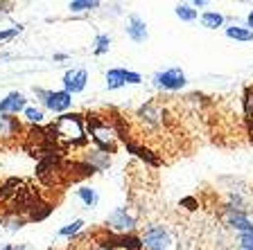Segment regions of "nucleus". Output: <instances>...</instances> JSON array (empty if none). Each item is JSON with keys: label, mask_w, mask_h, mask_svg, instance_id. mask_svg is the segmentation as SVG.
Wrapping results in <instances>:
<instances>
[{"label": "nucleus", "mask_w": 253, "mask_h": 250, "mask_svg": "<svg viewBox=\"0 0 253 250\" xmlns=\"http://www.w3.org/2000/svg\"><path fill=\"white\" fill-rule=\"evenodd\" d=\"M138 117H140L142 122H147V124L156 126V124H161V120H163V108H161L156 102H147V104L138 110Z\"/></svg>", "instance_id": "4468645a"}, {"label": "nucleus", "mask_w": 253, "mask_h": 250, "mask_svg": "<svg viewBox=\"0 0 253 250\" xmlns=\"http://www.w3.org/2000/svg\"><path fill=\"white\" fill-rule=\"evenodd\" d=\"M23 27H9V30H0V43H5V41H11L14 36H18L21 34Z\"/></svg>", "instance_id": "a878e982"}, {"label": "nucleus", "mask_w": 253, "mask_h": 250, "mask_svg": "<svg viewBox=\"0 0 253 250\" xmlns=\"http://www.w3.org/2000/svg\"><path fill=\"white\" fill-rule=\"evenodd\" d=\"M75 196H77L86 208H97V203H100V194H97V189L88 187V185H82V187L75 189Z\"/></svg>", "instance_id": "dca6fc26"}, {"label": "nucleus", "mask_w": 253, "mask_h": 250, "mask_svg": "<svg viewBox=\"0 0 253 250\" xmlns=\"http://www.w3.org/2000/svg\"><path fill=\"white\" fill-rule=\"evenodd\" d=\"M206 5H208L206 0H192V7H195V9H201V7H206Z\"/></svg>", "instance_id": "cd10ccee"}, {"label": "nucleus", "mask_w": 253, "mask_h": 250, "mask_svg": "<svg viewBox=\"0 0 253 250\" xmlns=\"http://www.w3.org/2000/svg\"><path fill=\"white\" fill-rule=\"evenodd\" d=\"M23 131V124L18 117H11V115H0V142L14 140L18 133Z\"/></svg>", "instance_id": "ddd939ff"}, {"label": "nucleus", "mask_w": 253, "mask_h": 250, "mask_svg": "<svg viewBox=\"0 0 253 250\" xmlns=\"http://www.w3.org/2000/svg\"><path fill=\"white\" fill-rule=\"evenodd\" d=\"M84 162L88 167L90 174H97V172H104L111 167V153L102 151V149H93V151L84 153Z\"/></svg>", "instance_id": "f8f14e48"}, {"label": "nucleus", "mask_w": 253, "mask_h": 250, "mask_svg": "<svg viewBox=\"0 0 253 250\" xmlns=\"http://www.w3.org/2000/svg\"><path fill=\"white\" fill-rule=\"evenodd\" d=\"M88 138H93L97 149H102V151H106V153L116 151L118 140H120L116 126L111 124L109 120H97V117H93V120L88 122Z\"/></svg>", "instance_id": "7ed1b4c3"}, {"label": "nucleus", "mask_w": 253, "mask_h": 250, "mask_svg": "<svg viewBox=\"0 0 253 250\" xmlns=\"http://www.w3.org/2000/svg\"><path fill=\"white\" fill-rule=\"evenodd\" d=\"M224 34H226L228 38H233V41H240V43H249L253 41V32L249 30L247 25H228L224 27Z\"/></svg>", "instance_id": "f3484780"}, {"label": "nucleus", "mask_w": 253, "mask_h": 250, "mask_svg": "<svg viewBox=\"0 0 253 250\" xmlns=\"http://www.w3.org/2000/svg\"><path fill=\"white\" fill-rule=\"evenodd\" d=\"M199 21H201V27H206V30H219V27L226 25V16L217 9H208L199 16Z\"/></svg>", "instance_id": "2eb2a0df"}, {"label": "nucleus", "mask_w": 253, "mask_h": 250, "mask_svg": "<svg viewBox=\"0 0 253 250\" xmlns=\"http://www.w3.org/2000/svg\"><path fill=\"white\" fill-rule=\"evenodd\" d=\"M34 95H37L39 104L43 110H50L54 115H66L73 108V95L66 93V90H45L34 86Z\"/></svg>", "instance_id": "20e7f679"}, {"label": "nucleus", "mask_w": 253, "mask_h": 250, "mask_svg": "<svg viewBox=\"0 0 253 250\" xmlns=\"http://www.w3.org/2000/svg\"><path fill=\"white\" fill-rule=\"evenodd\" d=\"M23 122L30 126H39L45 122V110L41 108V106H27L25 110H23Z\"/></svg>", "instance_id": "a211bd4d"}, {"label": "nucleus", "mask_w": 253, "mask_h": 250, "mask_svg": "<svg viewBox=\"0 0 253 250\" xmlns=\"http://www.w3.org/2000/svg\"><path fill=\"white\" fill-rule=\"evenodd\" d=\"M104 79H106V88L109 90H118V88H125V86H138V83H142L140 72H133V70H126V68L106 70Z\"/></svg>", "instance_id": "0eeeda50"}, {"label": "nucleus", "mask_w": 253, "mask_h": 250, "mask_svg": "<svg viewBox=\"0 0 253 250\" xmlns=\"http://www.w3.org/2000/svg\"><path fill=\"white\" fill-rule=\"evenodd\" d=\"M63 83V90L70 95H79L86 90V83H88V70L84 68H73V70H66L61 77Z\"/></svg>", "instance_id": "6e6552de"}, {"label": "nucleus", "mask_w": 253, "mask_h": 250, "mask_svg": "<svg viewBox=\"0 0 253 250\" xmlns=\"http://www.w3.org/2000/svg\"><path fill=\"white\" fill-rule=\"evenodd\" d=\"M68 59V54H63V52H57L54 54V61H66Z\"/></svg>", "instance_id": "c85d7f7f"}, {"label": "nucleus", "mask_w": 253, "mask_h": 250, "mask_svg": "<svg viewBox=\"0 0 253 250\" xmlns=\"http://www.w3.org/2000/svg\"><path fill=\"white\" fill-rule=\"evenodd\" d=\"M106 228L118 237H129L136 232L138 219L129 208H116L113 212H109V216H106Z\"/></svg>", "instance_id": "39448f33"}, {"label": "nucleus", "mask_w": 253, "mask_h": 250, "mask_svg": "<svg viewBox=\"0 0 253 250\" xmlns=\"http://www.w3.org/2000/svg\"><path fill=\"white\" fill-rule=\"evenodd\" d=\"M174 14L183 23H195L197 18H199V11L192 7V2H179V5L174 7Z\"/></svg>", "instance_id": "6ab92c4d"}, {"label": "nucleus", "mask_w": 253, "mask_h": 250, "mask_svg": "<svg viewBox=\"0 0 253 250\" xmlns=\"http://www.w3.org/2000/svg\"><path fill=\"white\" fill-rule=\"evenodd\" d=\"M224 225L228 230H235L237 235H244V232H251L253 230V221L249 219L247 212H237V210H231V208H224Z\"/></svg>", "instance_id": "1a4fd4ad"}, {"label": "nucleus", "mask_w": 253, "mask_h": 250, "mask_svg": "<svg viewBox=\"0 0 253 250\" xmlns=\"http://www.w3.org/2000/svg\"><path fill=\"white\" fill-rule=\"evenodd\" d=\"M140 250H179L172 232L163 223H149L140 232Z\"/></svg>", "instance_id": "f03ea898"}, {"label": "nucleus", "mask_w": 253, "mask_h": 250, "mask_svg": "<svg viewBox=\"0 0 253 250\" xmlns=\"http://www.w3.org/2000/svg\"><path fill=\"white\" fill-rule=\"evenodd\" d=\"M152 83L161 90L176 93V90H181V88L188 86V77H185V72L181 68H168V70H161V72L154 74Z\"/></svg>", "instance_id": "423d86ee"}, {"label": "nucleus", "mask_w": 253, "mask_h": 250, "mask_svg": "<svg viewBox=\"0 0 253 250\" xmlns=\"http://www.w3.org/2000/svg\"><path fill=\"white\" fill-rule=\"evenodd\" d=\"M100 0H70L68 2V9L73 14H86V11H95L100 9Z\"/></svg>", "instance_id": "aec40b11"}, {"label": "nucleus", "mask_w": 253, "mask_h": 250, "mask_svg": "<svg viewBox=\"0 0 253 250\" xmlns=\"http://www.w3.org/2000/svg\"><path fill=\"white\" fill-rule=\"evenodd\" d=\"M242 106H244V117H247L249 126L253 129V86H249L242 95Z\"/></svg>", "instance_id": "412c9836"}, {"label": "nucleus", "mask_w": 253, "mask_h": 250, "mask_svg": "<svg viewBox=\"0 0 253 250\" xmlns=\"http://www.w3.org/2000/svg\"><path fill=\"white\" fill-rule=\"evenodd\" d=\"M126 36L131 38L133 43H145L149 38V30H147V23L142 21L138 14H129L126 16Z\"/></svg>", "instance_id": "9b49d317"}, {"label": "nucleus", "mask_w": 253, "mask_h": 250, "mask_svg": "<svg viewBox=\"0 0 253 250\" xmlns=\"http://www.w3.org/2000/svg\"><path fill=\"white\" fill-rule=\"evenodd\" d=\"M93 52H95V57H102V54H106L111 50V36L109 34H97L95 36V41H93Z\"/></svg>", "instance_id": "4be33fe9"}, {"label": "nucleus", "mask_w": 253, "mask_h": 250, "mask_svg": "<svg viewBox=\"0 0 253 250\" xmlns=\"http://www.w3.org/2000/svg\"><path fill=\"white\" fill-rule=\"evenodd\" d=\"M237 246H240V250H253V230H251V232H244V235H240V239H237Z\"/></svg>", "instance_id": "393cba45"}, {"label": "nucleus", "mask_w": 253, "mask_h": 250, "mask_svg": "<svg viewBox=\"0 0 253 250\" xmlns=\"http://www.w3.org/2000/svg\"><path fill=\"white\" fill-rule=\"evenodd\" d=\"M54 131V138L63 144H84L88 133H86V122L82 115L77 113H66V115H59L57 120L52 124Z\"/></svg>", "instance_id": "f257e3e1"}, {"label": "nucleus", "mask_w": 253, "mask_h": 250, "mask_svg": "<svg viewBox=\"0 0 253 250\" xmlns=\"http://www.w3.org/2000/svg\"><path fill=\"white\" fill-rule=\"evenodd\" d=\"M0 250H21V248H16V246H2Z\"/></svg>", "instance_id": "c756f323"}, {"label": "nucleus", "mask_w": 253, "mask_h": 250, "mask_svg": "<svg viewBox=\"0 0 253 250\" xmlns=\"http://www.w3.org/2000/svg\"><path fill=\"white\" fill-rule=\"evenodd\" d=\"M84 219H75L73 223H66L63 228H59V237H75L84 230Z\"/></svg>", "instance_id": "5701e85b"}, {"label": "nucleus", "mask_w": 253, "mask_h": 250, "mask_svg": "<svg viewBox=\"0 0 253 250\" xmlns=\"http://www.w3.org/2000/svg\"><path fill=\"white\" fill-rule=\"evenodd\" d=\"M27 97L23 93H18V90H11V93H7L5 97L0 99V115H11V117H18V115H23V110L27 108Z\"/></svg>", "instance_id": "9d476101"}, {"label": "nucleus", "mask_w": 253, "mask_h": 250, "mask_svg": "<svg viewBox=\"0 0 253 250\" xmlns=\"http://www.w3.org/2000/svg\"><path fill=\"white\" fill-rule=\"evenodd\" d=\"M247 27H249V30L253 32V9H251V11H249V14H247Z\"/></svg>", "instance_id": "bb28decb"}, {"label": "nucleus", "mask_w": 253, "mask_h": 250, "mask_svg": "<svg viewBox=\"0 0 253 250\" xmlns=\"http://www.w3.org/2000/svg\"><path fill=\"white\" fill-rule=\"evenodd\" d=\"M2 223H5L7 230L16 232V230H21L23 225L27 223V219H25V216H18V214H14V216H5V219H2Z\"/></svg>", "instance_id": "b1692460"}]
</instances>
